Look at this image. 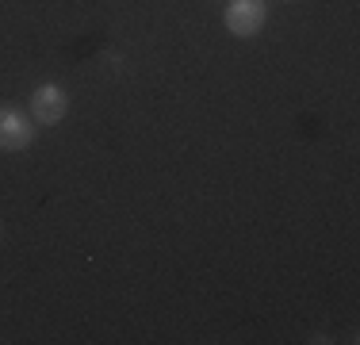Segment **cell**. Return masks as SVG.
<instances>
[{
    "mask_svg": "<svg viewBox=\"0 0 360 345\" xmlns=\"http://www.w3.org/2000/svg\"><path fill=\"white\" fill-rule=\"evenodd\" d=\"M222 20H226L230 34H238V39H253V34L264 27V20H269V8H264V0H230Z\"/></svg>",
    "mask_w": 360,
    "mask_h": 345,
    "instance_id": "obj_1",
    "label": "cell"
},
{
    "mask_svg": "<svg viewBox=\"0 0 360 345\" xmlns=\"http://www.w3.org/2000/svg\"><path fill=\"white\" fill-rule=\"evenodd\" d=\"M31 142H35V123H31V115H23L12 104H4V108H0V150L20 153V150H27Z\"/></svg>",
    "mask_w": 360,
    "mask_h": 345,
    "instance_id": "obj_2",
    "label": "cell"
},
{
    "mask_svg": "<svg viewBox=\"0 0 360 345\" xmlns=\"http://www.w3.org/2000/svg\"><path fill=\"white\" fill-rule=\"evenodd\" d=\"M65 111H70V96H65L62 84H39L35 92H31V119L42 127H54L65 119Z\"/></svg>",
    "mask_w": 360,
    "mask_h": 345,
    "instance_id": "obj_3",
    "label": "cell"
}]
</instances>
